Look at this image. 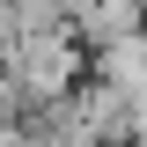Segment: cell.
I'll return each instance as SVG.
<instances>
[{"instance_id": "cell-1", "label": "cell", "mask_w": 147, "mask_h": 147, "mask_svg": "<svg viewBox=\"0 0 147 147\" xmlns=\"http://www.w3.org/2000/svg\"><path fill=\"white\" fill-rule=\"evenodd\" d=\"M0 74L22 88V103L44 110L59 96H74L88 81V44L74 30H44V37H7V52H0Z\"/></svg>"}, {"instance_id": "cell-2", "label": "cell", "mask_w": 147, "mask_h": 147, "mask_svg": "<svg viewBox=\"0 0 147 147\" xmlns=\"http://www.w3.org/2000/svg\"><path fill=\"white\" fill-rule=\"evenodd\" d=\"M147 30V7L140 0H96L88 15L74 22V37L88 44V52H103V44H118V37H140Z\"/></svg>"}]
</instances>
